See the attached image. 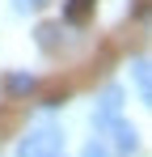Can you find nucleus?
Listing matches in <instances>:
<instances>
[{
  "label": "nucleus",
  "instance_id": "1",
  "mask_svg": "<svg viewBox=\"0 0 152 157\" xmlns=\"http://www.w3.org/2000/svg\"><path fill=\"white\" fill-rule=\"evenodd\" d=\"M63 149V128L59 123H38L17 140V157H55Z\"/></svg>",
  "mask_w": 152,
  "mask_h": 157
},
{
  "label": "nucleus",
  "instance_id": "2",
  "mask_svg": "<svg viewBox=\"0 0 152 157\" xmlns=\"http://www.w3.org/2000/svg\"><path fill=\"white\" fill-rule=\"evenodd\" d=\"M123 115V85H106L101 89V98L93 102V115H89V123H93V132H110V123Z\"/></svg>",
  "mask_w": 152,
  "mask_h": 157
},
{
  "label": "nucleus",
  "instance_id": "3",
  "mask_svg": "<svg viewBox=\"0 0 152 157\" xmlns=\"http://www.w3.org/2000/svg\"><path fill=\"white\" fill-rule=\"evenodd\" d=\"M110 132H114V136L106 140V144H110V153H123V157H131L135 149H139V132L131 128V123L114 119V123H110Z\"/></svg>",
  "mask_w": 152,
  "mask_h": 157
},
{
  "label": "nucleus",
  "instance_id": "4",
  "mask_svg": "<svg viewBox=\"0 0 152 157\" xmlns=\"http://www.w3.org/2000/svg\"><path fill=\"white\" fill-rule=\"evenodd\" d=\"M131 77H135V94H139V102L148 106V102H152V77H148V59H144V55L131 64Z\"/></svg>",
  "mask_w": 152,
  "mask_h": 157
},
{
  "label": "nucleus",
  "instance_id": "5",
  "mask_svg": "<svg viewBox=\"0 0 152 157\" xmlns=\"http://www.w3.org/2000/svg\"><path fill=\"white\" fill-rule=\"evenodd\" d=\"M34 85H38V81L30 77V72H9V77H4V89H9L13 98H30Z\"/></svg>",
  "mask_w": 152,
  "mask_h": 157
},
{
  "label": "nucleus",
  "instance_id": "6",
  "mask_svg": "<svg viewBox=\"0 0 152 157\" xmlns=\"http://www.w3.org/2000/svg\"><path fill=\"white\" fill-rule=\"evenodd\" d=\"M89 9H93V0H68V4H63V17H68V21H85Z\"/></svg>",
  "mask_w": 152,
  "mask_h": 157
},
{
  "label": "nucleus",
  "instance_id": "7",
  "mask_svg": "<svg viewBox=\"0 0 152 157\" xmlns=\"http://www.w3.org/2000/svg\"><path fill=\"white\" fill-rule=\"evenodd\" d=\"M59 30H63V26H38V43H42L47 51H55V43H59Z\"/></svg>",
  "mask_w": 152,
  "mask_h": 157
},
{
  "label": "nucleus",
  "instance_id": "8",
  "mask_svg": "<svg viewBox=\"0 0 152 157\" xmlns=\"http://www.w3.org/2000/svg\"><path fill=\"white\" fill-rule=\"evenodd\" d=\"M80 157H114V153H110V144L97 136V140H89V144H85V153H80Z\"/></svg>",
  "mask_w": 152,
  "mask_h": 157
},
{
  "label": "nucleus",
  "instance_id": "9",
  "mask_svg": "<svg viewBox=\"0 0 152 157\" xmlns=\"http://www.w3.org/2000/svg\"><path fill=\"white\" fill-rule=\"evenodd\" d=\"M25 4H34V9H38V4H47V0H17V9H25Z\"/></svg>",
  "mask_w": 152,
  "mask_h": 157
},
{
  "label": "nucleus",
  "instance_id": "10",
  "mask_svg": "<svg viewBox=\"0 0 152 157\" xmlns=\"http://www.w3.org/2000/svg\"><path fill=\"white\" fill-rule=\"evenodd\" d=\"M55 157H63V153H55Z\"/></svg>",
  "mask_w": 152,
  "mask_h": 157
}]
</instances>
